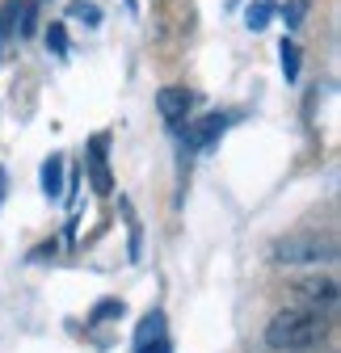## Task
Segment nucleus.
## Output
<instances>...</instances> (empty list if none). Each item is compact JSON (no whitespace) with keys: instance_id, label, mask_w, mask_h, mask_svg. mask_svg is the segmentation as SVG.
I'll use <instances>...</instances> for the list:
<instances>
[{"instance_id":"4468645a","label":"nucleus","mask_w":341,"mask_h":353,"mask_svg":"<svg viewBox=\"0 0 341 353\" xmlns=\"http://www.w3.org/2000/svg\"><path fill=\"white\" fill-rule=\"evenodd\" d=\"M304 13H308V5H304V0H291V5L282 9V21H286V30L304 26Z\"/></svg>"},{"instance_id":"39448f33","label":"nucleus","mask_w":341,"mask_h":353,"mask_svg":"<svg viewBox=\"0 0 341 353\" xmlns=\"http://www.w3.org/2000/svg\"><path fill=\"white\" fill-rule=\"evenodd\" d=\"M224 130H228V118L224 114H206L194 130H190V148H198V152H206L211 143H215L220 135H224Z\"/></svg>"},{"instance_id":"9b49d317","label":"nucleus","mask_w":341,"mask_h":353,"mask_svg":"<svg viewBox=\"0 0 341 353\" xmlns=\"http://www.w3.org/2000/svg\"><path fill=\"white\" fill-rule=\"evenodd\" d=\"M68 17H80L84 26H101V9L89 5V0H72V5H68Z\"/></svg>"},{"instance_id":"dca6fc26","label":"nucleus","mask_w":341,"mask_h":353,"mask_svg":"<svg viewBox=\"0 0 341 353\" xmlns=\"http://www.w3.org/2000/svg\"><path fill=\"white\" fill-rule=\"evenodd\" d=\"M135 353H173V341H168V336H160V341H148V345H139Z\"/></svg>"},{"instance_id":"0eeeda50","label":"nucleus","mask_w":341,"mask_h":353,"mask_svg":"<svg viewBox=\"0 0 341 353\" xmlns=\"http://www.w3.org/2000/svg\"><path fill=\"white\" fill-rule=\"evenodd\" d=\"M300 294H304V299H312V303L333 307V303H337V282H333V278H316V282H304V286H300Z\"/></svg>"},{"instance_id":"f257e3e1","label":"nucleus","mask_w":341,"mask_h":353,"mask_svg":"<svg viewBox=\"0 0 341 353\" xmlns=\"http://www.w3.org/2000/svg\"><path fill=\"white\" fill-rule=\"evenodd\" d=\"M329 316L320 307H286L266 324V345L278 353H300V349H316L329 336Z\"/></svg>"},{"instance_id":"20e7f679","label":"nucleus","mask_w":341,"mask_h":353,"mask_svg":"<svg viewBox=\"0 0 341 353\" xmlns=\"http://www.w3.org/2000/svg\"><path fill=\"white\" fill-rule=\"evenodd\" d=\"M190 105H194V93L186 84H164L160 93H156V110H160V118H168V122H182L186 114H190Z\"/></svg>"},{"instance_id":"2eb2a0df","label":"nucleus","mask_w":341,"mask_h":353,"mask_svg":"<svg viewBox=\"0 0 341 353\" xmlns=\"http://www.w3.org/2000/svg\"><path fill=\"white\" fill-rule=\"evenodd\" d=\"M122 210H126V228H131V261H139V219H135L131 202H122Z\"/></svg>"},{"instance_id":"f3484780","label":"nucleus","mask_w":341,"mask_h":353,"mask_svg":"<svg viewBox=\"0 0 341 353\" xmlns=\"http://www.w3.org/2000/svg\"><path fill=\"white\" fill-rule=\"evenodd\" d=\"M30 256H34V261H47V256H55V244H42V248H34Z\"/></svg>"},{"instance_id":"f8f14e48","label":"nucleus","mask_w":341,"mask_h":353,"mask_svg":"<svg viewBox=\"0 0 341 353\" xmlns=\"http://www.w3.org/2000/svg\"><path fill=\"white\" fill-rule=\"evenodd\" d=\"M118 316H122V303H118V299H106V303H97V307H93L89 324H106V320H118Z\"/></svg>"},{"instance_id":"6ab92c4d","label":"nucleus","mask_w":341,"mask_h":353,"mask_svg":"<svg viewBox=\"0 0 341 353\" xmlns=\"http://www.w3.org/2000/svg\"><path fill=\"white\" fill-rule=\"evenodd\" d=\"M0 38H5V17H0Z\"/></svg>"},{"instance_id":"9d476101","label":"nucleus","mask_w":341,"mask_h":353,"mask_svg":"<svg viewBox=\"0 0 341 353\" xmlns=\"http://www.w3.org/2000/svg\"><path fill=\"white\" fill-rule=\"evenodd\" d=\"M278 55H282V76H286V80H295V76H300V47H295L291 38H282Z\"/></svg>"},{"instance_id":"1a4fd4ad","label":"nucleus","mask_w":341,"mask_h":353,"mask_svg":"<svg viewBox=\"0 0 341 353\" xmlns=\"http://www.w3.org/2000/svg\"><path fill=\"white\" fill-rule=\"evenodd\" d=\"M270 17H274V5H270V0H253V5L244 9V26H249V30H266Z\"/></svg>"},{"instance_id":"f03ea898","label":"nucleus","mask_w":341,"mask_h":353,"mask_svg":"<svg viewBox=\"0 0 341 353\" xmlns=\"http://www.w3.org/2000/svg\"><path fill=\"white\" fill-rule=\"evenodd\" d=\"M270 256H274L278 265L337 261V240H333V236H320V232H295V236H282V240H274Z\"/></svg>"},{"instance_id":"7ed1b4c3","label":"nucleus","mask_w":341,"mask_h":353,"mask_svg":"<svg viewBox=\"0 0 341 353\" xmlns=\"http://www.w3.org/2000/svg\"><path fill=\"white\" fill-rule=\"evenodd\" d=\"M110 135H93L89 139V176H93V190L101 198L114 194V176H110Z\"/></svg>"},{"instance_id":"a211bd4d","label":"nucleus","mask_w":341,"mask_h":353,"mask_svg":"<svg viewBox=\"0 0 341 353\" xmlns=\"http://www.w3.org/2000/svg\"><path fill=\"white\" fill-rule=\"evenodd\" d=\"M0 198H5V168H0Z\"/></svg>"},{"instance_id":"ddd939ff","label":"nucleus","mask_w":341,"mask_h":353,"mask_svg":"<svg viewBox=\"0 0 341 353\" xmlns=\"http://www.w3.org/2000/svg\"><path fill=\"white\" fill-rule=\"evenodd\" d=\"M47 47H51V55H68V30H64V21H51Z\"/></svg>"},{"instance_id":"6e6552de","label":"nucleus","mask_w":341,"mask_h":353,"mask_svg":"<svg viewBox=\"0 0 341 353\" xmlns=\"http://www.w3.org/2000/svg\"><path fill=\"white\" fill-rule=\"evenodd\" d=\"M160 336H168V332H164V312H148V316L139 320V328H135V349L148 345V341H160Z\"/></svg>"},{"instance_id":"423d86ee","label":"nucleus","mask_w":341,"mask_h":353,"mask_svg":"<svg viewBox=\"0 0 341 353\" xmlns=\"http://www.w3.org/2000/svg\"><path fill=\"white\" fill-rule=\"evenodd\" d=\"M42 194L47 198L64 194V156H51L47 164H42Z\"/></svg>"}]
</instances>
